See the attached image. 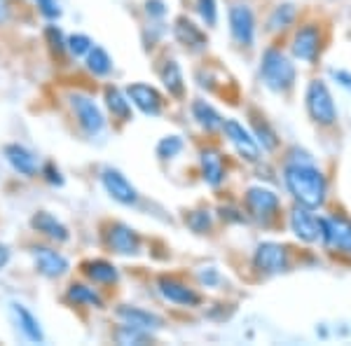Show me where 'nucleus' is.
<instances>
[{"instance_id":"20e7f679","label":"nucleus","mask_w":351,"mask_h":346,"mask_svg":"<svg viewBox=\"0 0 351 346\" xmlns=\"http://www.w3.org/2000/svg\"><path fill=\"white\" fill-rule=\"evenodd\" d=\"M253 267L265 276H276L291 269V253L284 243L263 241L253 251Z\"/></svg>"},{"instance_id":"6e6552de","label":"nucleus","mask_w":351,"mask_h":346,"mask_svg":"<svg viewBox=\"0 0 351 346\" xmlns=\"http://www.w3.org/2000/svg\"><path fill=\"white\" fill-rule=\"evenodd\" d=\"M228 19L234 42L241 45V47H251L253 40H256V14H253V10L246 3H237L230 8Z\"/></svg>"},{"instance_id":"a19ab883","label":"nucleus","mask_w":351,"mask_h":346,"mask_svg":"<svg viewBox=\"0 0 351 346\" xmlns=\"http://www.w3.org/2000/svg\"><path fill=\"white\" fill-rule=\"evenodd\" d=\"M330 75L335 77L339 87H344V89H349V92H351V73H347V71H330Z\"/></svg>"},{"instance_id":"b1692460","label":"nucleus","mask_w":351,"mask_h":346,"mask_svg":"<svg viewBox=\"0 0 351 346\" xmlns=\"http://www.w3.org/2000/svg\"><path fill=\"white\" fill-rule=\"evenodd\" d=\"M190 110H192L195 122L199 124L204 132L213 134V132H220V129H223V117H220V112L211 103H208V101L195 99V101H192V106H190Z\"/></svg>"},{"instance_id":"7c9ffc66","label":"nucleus","mask_w":351,"mask_h":346,"mask_svg":"<svg viewBox=\"0 0 351 346\" xmlns=\"http://www.w3.org/2000/svg\"><path fill=\"white\" fill-rule=\"evenodd\" d=\"M115 342L122 344V346H129V344H150L152 342V332L148 330H141V328H134V325H127V323H122L120 328L115 330Z\"/></svg>"},{"instance_id":"c85d7f7f","label":"nucleus","mask_w":351,"mask_h":346,"mask_svg":"<svg viewBox=\"0 0 351 346\" xmlns=\"http://www.w3.org/2000/svg\"><path fill=\"white\" fill-rule=\"evenodd\" d=\"M298 16V8L293 3H281L271 10L269 19H267V31L276 33V31H286L288 26L295 21Z\"/></svg>"},{"instance_id":"58836bf2","label":"nucleus","mask_w":351,"mask_h":346,"mask_svg":"<svg viewBox=\"0 0 351 346\" xmlns=\"http://www.w3.org/2000/svg\"><path fill=\"white\" fill-rule=\"evenodd\" d=\"M40 175H43L45 180H47L49 185H54V187H61V185H64V175H61L59 166H56L54 162L43 164V166H40Z\"/></svg>"},{"instance_id":"4468645a","label":"nucleus","mask_w":351,"mask_h":346,"mask_svg":"<svg viewBox=\"0 0 351 346\" xmlns=\"http://www.w3.org/2000/svg\"><path fill=\"white\" fill-rule=\"evenodd\" d=\"M157 288H160V295L167 302H171L176 306H199L202 304V295L190 288L188 283L173 279V276H162L157 281Z\"/></svg>"},{"instance_id":"9d476101","label":"nucleus","mask_w":351,"mask_h":346,"mask_svg":"<svg viewBox=\"0 0 351 346\" xmlns=\"http://www.w3.org/2000/svg\"><path fill=\"white\" fill-rule=\"evenodd\" d=\"M321 28L316 24H304L300 26L295 31V36H293V56L300 61H304V64H316V59H319L321 54Z\"/></svg>"},{"instance_id":"1a4fd4ad","label":"nucleus","mask_w":351,"mask_h":346,"mask_svg":"<svg viewBox=\"0 0 351 346\" xmlns=\"http://www.w3.org/2000/svg\"><path fill=\"white\" fill-rule=\"evenodd\" d=\"M101 185L104 190L110 195V199H115L117 203L122 206H134L138 201V190L132 185V180L124 175L120 169H112V166H106L101 171Z\"/></svg>"},{"instance_id":"393cba45","label":"nucleus","mask_w":351,"mask_h":346,"mask_svg":"<svg viewBox=\"0 0 351 346\" xmlns=\"http://www.w3.org/2000/svg\"><path fill=\"white\" fill-rule=\"evenodd\" d=\"M160 77H162V84L169 92V96H173V99H183L185 96V77H183V71H180L178 61L176 59L164 61Z\"/></svg>"},{"instance_id":"f8f14e48","label":"nucleus","mask_w":351,"mask_h":346,"mask_svg":"<svg viewBox=\"0 0 351 346\" xmlns=\"http://www.w3.org/2000/svg\"><path fill=\"white\" fill-rule=\"evenodd\" d=\"M223 132L228 136V140L234 145V150L239 152L246 162H258L260 160V145L256 136L248 132L241 122L237 120H223Z\"/></svg>"},{"instance_id":"f03ea898","label":"nucleus","mask_w":351,"mask_h":346,"mask_svg":"<svg viewBox=\"0 0 351 346\" xmlns=\"http://www.w3.org/2000/svg\"><path fill=\"white\" fill-rule=\"evenodd\" d=\"M298 71L293 61L276 47H267L260 56V80L269 92L286 94L295 87Z\"/></svg>"},{"instance_id":"c9c22d12","label":"nucleus","mask_w":351,"mask_h":346,"mask_svg":"<svg viewBox=\"0 0 351 346\" xmlns=\"http://www.w3.org/2000/svg\"><path fill=\"white\" fill-rule=\"evenodd\" d=\"M197 12L206 26L218 24V3L216 0H197Z\"/></svg>"},{"instance_id":"423d86ee","label":"nucleus","mask_w":351,"mask_h":346,"mask_svg":"<svg viewBox=\"0 0 351 346\" xmlns=\"http://www.w3.org/2000/svg\"><path fill=\"white\" fill-rule=\"evenodd\" d=\"M68 101H71V108L73 112H75V120L80 124V129L87 136H99L101 132L106 129V117H104V110H101L99 106H96V101L92 96L87 94H71L68 96Z\"/></svg>"},{"instance_id":"72a5a7b5","label":"nucleus","mask_w":351,"mask_h":346,"mask_svg":"<svg viewBox=\"0 0 351 346\" xmlns=\"http://www.w3.org/2000/svg\"><path fill=\"white\" fill-rule=\"evenodd\" d=\"M185 225L190 227L195 234H206V232H211V213L208 211H190L185 215Z\"/></svg>"},{"instance_id":"f3484780","label":"nucleus","mask_w":351,"mask_h":346,"mask_svg":"<svg viewBox=\"0 0 351 346\" xmlns=\"http://www.w3.org/2000/svg\"><path fill=\"white\" fill-rule=\"evenodd\" d=\"M3 155H5V160H8L10 166H12L19 175H24V178H36V175L40 173V166H38L36 155H33V152L24 145L8 143L3 147Z\"/></svg>"},{"instance_id":"c756f323","label":"nucleus","mask_w":351,"mask_h":346,"mask_svg":"<svg viewBox=\"0 0 351 346\" xmlns=\"http://www.w3.org/2000/svg\"><path fill=\"white\" fill-rule=\"evenodd\" d=\"M253 136H256L258 145L267 152H274L279 147V136L271 129V124L265 120V117H256L253 120Z\"/></svg>"},{"instance_id":"6ab92c4d","label":"nucleus","mask_w":351,"mask_h":346,"mask_svg":"<svg viewBox=\"0 0 351 346\" xmlns=\"http://www.w3.org/2000/svg\"><path fill=\"white\" fill-rule=\"evenodd\" d=\"M10 314H12L16 328H19L21 334H24L28 342H33V344H43L45 342V332H43L40 321H38V316L33 314L28 306L19 304V302H12V304H10Z\"/></svg>"},{"instance_id":"0eeeda50","label":"nucleus","mask_w":351,"mask_h":346,"mask_svg":"<svg viewBox=\"0 0 351 346\" xmlns=\"http://www.w3.org/2000/svg\"><path fill=\"white\" fill-rule=\"evenodd\" d=\"M321 241L328 248L339 253H351V220L342 213H332L330 218H319Z\"/></svg>"},{"instance_id":"f704fd0d","label":"nucleus","mask_w":351,"mask_h":346,"mask_svg":"<svg viewBox=\"0 0 351 346\" xmlns=\"http://www.w3.org/2000/svg\"><path fill=\"white\" fill-rule=\"evenodd\" d=\"M45 40H47L49 49H52L54 54H64L66 52V36L56 24H49L47 28H45Z\"/></svg>"},{"instance_id":"39448f33","label":"nucleus","mask_w":351,"mask_h":346,"mask_svg":"<svg viewBox=\"0 0 351 346\" xmlns=\"http://www.w3.org/2000/svg\"><path fill=\"white\" fill-rule=\"evenodd\" d=\"M243 203H246L248 215L263 225H269L271 220L279 215V208H281L279 195H274V192L267 190V187H263V185L248 187L246 197H243Z\"/></svg>"},{"instance_id":"4c0bfd02","label":"nucleus","mask_w":351,"mask_h":346,"mask_svg":"<svg viewBox=\"0 0 351 346\" xmlns=\"http://www.w3.org/2000/svg\"><path fill=\"white\" fill-rule=\"evenodd\" d=\"M197 281H199L204 288H216L220 283V271L216 267H202V269L197 271Z\"/></svg>"},{"instance_id":"79ce46f5","label":"nucleus","mask_w":351,"mask_h":346,"mask_svg":"<svg viewBox=\"0 0 351 346\" xmlns=\"http://www.w3.org/2000/svg\"><path fill=\"white\" fill-rule=\"evenodd\" d=\"M10 246L8 243H3L0 241V269H5V267H8V262H10Z\"/></svg>"},{"instance_id":"bb28decb","label":"nucleus","mask_w":351,"mask_h":346,"mask_svg":"<svg viewBox=\"0 0 351 346\" xmlns=\"http://www.w3.org/2000/svg\"><path fill=\"white\" fill-rule=\"evenodd\" d=\"M66 299L75 306H92V309H104V297L84 283H71L66 291Z\"/></svg>"},{"instance_id":"ea45409f","label":"nucleus","mask_w":351,"mask_h":346,"mask_svg":"<svg viewBox=\"0 0 351 346\" xmlns=\"http://www.w3.org/2000/svg\"><path fill=\"white\" fill-rule=\"evenodd\" d=\"M167 12L169 10L164 0H145V14H148L150 19H164Z\"/></svg>"},{"instance_id":"412c9836","label":"nucleus","mask_w":351,"mask_h":346,"mask_svg":"<svg viewBox=\"0 0 351 346\" xmlns=\"http://www.w3.org/2000/svg\"><path fill=\"white\" fill-rule=\"evenodd\" d=\"M31 227L38 232V234L47 236L49 241H56V243H66L71 239V232H68V227L61 223L56 215H52L49 211H38L33 213L31 218Z\"/></svg>"},{"instance_id":"aec40b11","label":"nucleus","mask_w":351,"mask_h":346,"mask_svg":"<svg viewBox=\"0 0 351 346\" xmlns=\"http://www.w3.org/2000/svg\"><path fill=\"white\" fill-rule=\"evenodd\" d=\"M202 178L208 187H220L225 183V160L218 147H204L199 152Z\"/></svg>"},{"instance_id":"37998d69","label":"nucleus","mask_w":351,"mask_h":346,"mask_svg":"<svg viewBox=\"0 0 351 346\" xmlns=\"http://www.w3.org/2000/svg\"><path fill=\"white\" fill-rule=\"evenodd\" d=\"M8 16H10L8 0H0V24H5V21H8Z\"/></svg>"},{"instance_id":"ddd939ff","label":"nucleus","mask_w":351,"mask_h":346,"mask_svg":"<svg viewBox=\"0 0 351 346\" xmlns=\"http://www.w3.org/2000/svg\"><path fill=\"white\" fill-rule=\"evenodd\" d=\"M288 225H291V232L300 241L316 243L321 239V223H319V218L311 213V208H307V206H300L298 203V206L291 211V215H288Z\"/></svg>"},{"instance_id":"2eb2a0df","label":"nucleus","mask_w":351,"mask_h":346,"mask_svg":"<svg viewBox=\"0 0 351 346\" xmlns=\"http://www.w3.org/2000/svg\"><path fill=\"white\" fill-rule=\"evenodd\" d=\"M106 243L117 255H136L141 253V236L134 227L124 223H112L106 232Z\"/></svg>"},{"instance_id":"a211bd4d","label":"nucleus","mask_w":351,"mask_h":346,"mask_svg":"<svg viewBox=\"0 0 351 346\" xmlns=\"http://www.w3.org/2000/svg\"><path fill=\"white\" fill-rule=\"evenodd\" d=\"M173 36H176V40L183 45L185 49H190V52H202L208 45V36L195 24V21L188 19V16H178V19H176Z\"/></svg>"},{"instance_id":"a878e982","label":"nucleus","mask_w":351,"mask_h":346,"mask_svg":"<svg viewBox=\"0 0 351 346\" xmlns=\"http://www.w3.org/2000/svg\"><path fill=\"white\" fill-rule=\"evenodd\" d=\"M106 108L110 110V115L120 122H129L132 120V101L129 96L117 87H106Z\"/></svg>"},{"instance_id":"dca6fc26","label":"nucleus","mask_w":351,"mask_h":346,"mask_svg":"<svg viewBox=\"0 0 351 346\" xmlns=\"http://www.w3.org/2000/svg\"><path fill=\"white\" fill-rule=\"evenodd\" d=\"M127 96H129V101H132V106L138 108L143 115H150V117L162 115L164 99H162V94L157 92L155 87H150V84H145V82L129 84Z\"/></svg>"},{"instance_id":"f257e3e1","label":"nucleus","mask_w":351,"mask_h":346,"mask_svg":"<svg viewBox=\"0 0 351 346\" xmlns=\"http://www.w3.org/2000/svg\"><path fill=\"white\" fill-rule=\"evenodd\" d=\"M284 183L300 206H307L311 211L321 208L328 197V180L314 162H286Z\"/></svg>"},{"instance_id":"2f4dec72","label":"nucleus","mask_w":351,"mask_h":346,"mask_svg":"<svg viewBox=\"0 0 351 346\" xmlns=\"http://www.w3.org/2000/svg\"><path fill=\"white\" fill-rule=\"evenodd\" d=\"M183 138L180 136H164V138H160V143H157L155 147V152H157V157H160L162 162H167V160H173V157H178L180 152H183Z\"/></svg>"},{"instance_id":"cd10ccee","label":"nucleus","mask_w":351,"mask_h":346,"mask_svg":"<svg viewBox=\"0 0 351 346\" xmlns=\"http://www.w3.org/2000/svg\"><path fill=\"white\" fill-rule=\"evenodd\" d=\"M87 71L96 77H106L112 73V59L101 45H94L87 52Z\"/></svg>"},{"instance_id":"5701e85b","label":"nucleus","mask_w":351,"mask_h":346,"mask_svg":"<svg viewBox=\"0 0 351 346\" xmlns=\"http://www.w3.org/2000/svg\"><path fill=\"white\" fill-rule=\"evenodd\" d=\"M82 271L84 276H87L92 283H99V286H112V283H117L120 279V271H117V267L108 262V260L104 258H96V260H87V262H82Z\"/></svg>"},{"instance_id":"e433bc0d","label":"nucleus","mask_w":351,"mask_h":346,"mask_svg":"<svg viewBox=\"0 0 351 346\" xmlns=\"http://www.w3.org/2000/svg\"><path fill=\"white\" fill-rule=\"evenodd\" d=\"M36 5H38V10H40V14L49 21L59 19L61 12H64L61 5H59V0H36Z\"/></svg>"},{"instance_id":"7ed1b4c3","label":"nucleus","mask_w":351,"mask_h":346,"mask_svg":"<svg viewBox=\"0 0 351 346\" xmlns=\"http://www.w3.org/2000/svg\"><path fill=\"white\" fill-rule=\"evenodd\" d=\"M304 108L311 122L319 127H335L337 124V106L332 94L324 80H311L304 92Z\"/></svg>"},{"instance_id":"473e14b6","label":"nucleus","mask_w":351,"mask_h":346,"mask_svg":"<svg viewBox=\"0 0 351 346\" xmlns=\"http://www.w3.org/2000/svg\"><path fill=\"white\" fill-rule=\"evenodd\" d=\"M94 47L92 38L84 36V33H73V36L66 38V52H71L75 59H80V56H87L89 49Z\"/></svg>"},{"instance_id":"4be33fe9","label":"nucleus","mask_w":351,"mask_h":346,"mask_svg":"<svg viewBox=\"0 0 351 346\" xmlns=\"http://www.w3.org/2000/svg\"><path fill=\"white\" fill-rule=\"evenodd\" d=\"M117 319L122 323H127V325L141 328V330H148V332L162 330L164 328V321L160 316L152 314V311L141 309V306H129V304L117 306Z\"/></svg>"},{"instance_id":"9b49d317","label":"nucleus","mask_w":351,"mask_h":346,"mask_svg":"<svg viewBox=\"0 0 351 346\" xmlns=\"http://www.w3.org/2000/svg\"><path fill=\"white\" fill-rule=\"evenodd\" d=\"M33 255V264H36V271L45 279H61V276L68 274L71 269V262L64 253L54 251V248L47 246H36L31 251Z\"/></svg>"}]
</instances>
